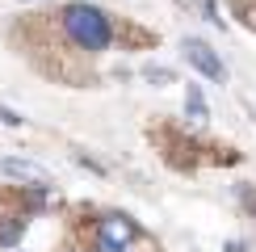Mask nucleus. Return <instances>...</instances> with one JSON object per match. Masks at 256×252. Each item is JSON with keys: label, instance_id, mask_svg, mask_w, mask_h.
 <instances>
[{"label": "nucleus", "instance_id": "f257e3e1", "mask_svg": "<svg viewBox=\"0 0 256 252\" xmlns=\"http://www.w3.org/2000/svg\"><path fill=\"white\" fill-rule=\"evenodd\" d=\"M63 30H68V38L76 42V46H84V50H105L110 38H114L110 17H105L97 4H84V0L63 8Z\"/></svg>", "mask_w": 256, "mask_h": 252}, {"label": "nucleus", "instance_id": "f03ea898", "mask_svg": "<svg viewBox=\"0 0 256 252\" xmlns=\"http://www.w3.org/2000/svg\"><path fill=\"white\" fill-rule=\"evenodd\" d=\"M180 50H185V59L194 63V68H198L206 80H214V84L227 80V68H222V59H218V55H214V50H210L202 38H185V42H180Z\"/></svg>", "mask_w": 256, "mask_h": 252}, {"label": "nucleus", "instance_id": "7ed1b4c3", "mask_svg": "<svg viewBox=\"0 0 256 252\" xmlns=\"http://www.w3.org/2000/svg\"><path fill=\"white\" fill-rule=\"evenodd\" d=\"M0 176H8V181H30V185H46V168L34 164V160H17V156L0 160Z\"/></svg>", "mask_w": 256, "mask_h": 252}, {"label": "nucleus", "instance_id": "20e7f679", "mask_svg": "<svg viewBox=\"0 0 256 252\" xmlns=\"http://www.w3.org/2000/svg\"><path fill=\"white\" fill-rule=\"evenodd\" d=\"M101 240H105V244H118V248H126V244L134 240V223H130V218H122V214L101 218Z\"/></svg>", "mask_w": 256, "mask_h": 252}, {"label": "nucleus", "instance_id": "39448f33", "mask_svg": "<svg viewBox=\"0 0 256 252\" xmlns=\"http://www.w3.org/2000/svg\"><path fill=\"white\" fill-rule=\"evenodd\" d=\"M185 114H189L194 122H206V118H210V105H206V97H202L198 84H189V92H185Z\"/></svg>", "mask_w": 256, "mask_h": 252}, {"label": "nucleus", "instance_id": "423d86ee", "mask_svg": "<svg viewBox=\"0 0 256 252\" xmlns=\"http://www.w3.org/2000/svg\"><path fill=\"white\" fill-rule=\"evenodd\" d=\"M21 236H26V223H21V218H0V244L4 248L21 244Z\"/></svg>", "mask_w": 256, "mask_h": 252}, {"label": "nucleus", "instance_id": "0eeeda50", "mask_svg": "<svg viewBox=\"0 0 256 252\" xmlns=\"http://www.w3.org/2000/svg\"><path fill=\"white\" fill-rule=\"evenodd\" d=\"M143 80H152V84H172V72H168V68H156V63H147V68H143Z\"/></svg>", "mask_w": 256, "mask_h": 252}, {"label": "nucleus", "instance_id": "6e6552de", "mask_svg": "<svg viewBox=\"0 0 256 252\" xmlns=\"http://www.w3.org/2000/svg\"><path fill=\"white\" fill-rule=\"evenodd\" d=\"M0 122H4V126H21L26 118H21L17 110H8V105H0Z\"/></svg>", "mask_w": 256, "mask_h": 252}, {"label": "nucleus", "instance_id": "1a4fd4ad", "mask_svg": "<svg viewBox=\"0 0 256 252\" xmlns=\"http://www.w3.org/2000/svg\"><path fill=\"white\" fill-rule=\"evenodd\" d=\"M222 252H248V244H244V240H231V244L222 248Z\"/></svg>", "mask_w": 256, "mask_h": 252}, {"label": "nucleus", "instance_id": "9d476101", "mask_svg": "<svg viewBox=\"0 0 256 252\" xmlns=\"http://www.w3.org/2000/svg\"><path fill=\"white\" fill-rule=\"evenodd\" d=\"M97 252H122L118 244H105V240H101V244H97Z\"/></svg>", "mask_w": 256, "mask_h": 252}]
</instances>
